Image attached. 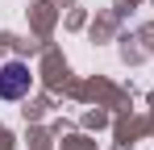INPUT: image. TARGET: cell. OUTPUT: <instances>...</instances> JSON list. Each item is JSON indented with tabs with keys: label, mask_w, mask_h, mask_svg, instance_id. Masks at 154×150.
<instances>
[{
	"label": "cell",
	"mask_w": 154,
	"mask_h": 150,
	"mask_svg": "<svg viewBox=\"0 0 154 150\" xmlns=\"http://www.w3.org/2000/svg\"><path fill=\"white\" fill-rule=\"evenodd\" d=\"M29 83H33V75H29V67L21 58H8L0 67V100H25Z\"/></svg>",
	"instance_id": "cell-1"
}]
</instances>
